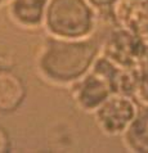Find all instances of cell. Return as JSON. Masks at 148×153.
Masks as SVG:
<instances>
[{"mask_svg": "<svg viewBox=\"0 0 148 153\" xmlns=\"http://www.w3.org/2000/svg\"><path fill=\"white\" fill-rule=\"evenodd\" d=\"M48 0H12L10 16L25 27L40 26L44 21Z\"/></svg>", "mask_w": 148, "mask_h": 153, "instance_id": "obj_8", "label": "cell"}, {"mask_svg": "<svg viewBox=\"0 0 148 153\" xmlns=\"http://www.w3.org/2000/svg\"><path fill=\"white\" fill-rule=\"evenodd\" d=\"M99 56V45L93 39L53 37L45 42L39 57V70L50 81L75 82L90 70Z\"/></svg>", "mask_w": 148, "mask_h": 153, "instance_id": "obj_1", "label": "cell"}, {"mask_svg": "<svg viewBox=\"0 0 148 153\" xmlns=\"http://www.w3.org/2000/svg\"><path fill=\"white\" fill-rule=\"evenodd\" d=\"M134 97L113 93L98 108L94 109L98 126L108 135L124 134L138 113Z\"/></svg>", "mask_w": 148, "mask_h": 153, "instance_id": "obj_5", "label": "cell"}, {"mask_svg": "<svg viewBox=\"0 0 148 153\" xmlns=\"http://www.w3.org/2000/svg\"><path fill=\"white\" fill-rule=\"evenodd\" d=\"M26 98L22 77L8 67H0V113L16 112Z\"/></svg>", "mask_w": 148, "mask_h": 153, "instance_id": "obj_7", "label": "cell"}, {"mask_svg": "<svg viewBox=\"0 0 148 153\" xmlns=\"http://www.w3.org/2000/svg\"><path fill=\"white\" fill-rule=\"evenodd\" d=\"M124 140L133 152L148 153V105L138 111L132 124L124 131Z\"/></svg>", "mask_w": 148, "mask_h": 153, "instance_id": "obj_9", "label": "cell"}, {"mask_svg": "<svg viewBox=\"0 0 148 153\" xmlns=\"http://www.w3.org/2000/svg\"><path fill=\"white\" fill-rule=\"evenodd\" d=\"M134 98H137L141 103L148 105V54L138 68V84Z\"/></svg>", "mask_w": 148, "mask_h": 153, "instance_id": "obj_10", "label": "cell"}, {"mask_svg": "<svg viewBox=\"0 0 148 153\" xmlns=\"http://www.w3.org/2000/svg\"><path fill=\"white\" fill-rule=\"evenodd\" d=\"M44 22L54 37L84 39L94 30L95 14L86 0H48Z\"/></svg>", "mask_w": 148, "mask_h": 153, "instance_id": "obj_2", "label": "cell"}, {"mask_svg": "<svg viewBox=\"0 0 148 153\" xmlns=\"http://www.w3.org/2000/svg\"><path fill=\"white\" fill-rule=\"evenodd\" d=\"M12 148V142L9 138V134L3 126H0V153H7Z\"/></svg>", "mask_w": 148, "mask_h": 153, "instance_id": "obj_11", "label": "cell"}, {"mask_svg": "<svg viewBox=\"0 0 148 153\" xmlns=\"http://www.w3.org/2000/svg\"><path fill=\"white\" fill-rule=\"evenodd\" d=\"M118 67L98 56L83 77L75 81L74 99L84 111H94L107 98L116 93L115 79Z\"/></svg>", "mask_w": 148, "mask_h": 153, "instance_id": "obj_3", "label": "cell"}, {"mask_svg": "<svg viewBox=\"0 0 148 153\" xmlns=\"http://www.w3.org/2000/svg\"><path fill=\"white\" fill-rule=\"evenodd\" d=\"M118 27L137 35H148V0H116L111 8Z\"/></svg>", "mask_w": 148, "mask_h": 153, "instance_id": "obj_6", "label": "cell"}, {"mask_svg": "<svg viewBox=\"0 0 148 153\" xmlns=\"http://www.w3.org/2000/svg\"><path fill=\"white\" fill-rule=\"evenodd\" d=\"M91 7L98 8V9H104V8H109L111 9L112 5L116 3V0H86Z\"/></svg>", "mask_w": 148, "mask_h": 153, "instance_id": "obj_12", "label": "cell"}, {"mask_svg": "<svg viewBox=\"0 0 148 153\" xmlns=\"http://www.w3.org/2000/svg\"><path fill=\"white\" fill-rule=\"evenodd\" d=\"M5 1H7V0H0V5H1V4H4Z\"/></svg>", "mask_w": 148, "mask_h": 153, "instance_id": "obj_13", "label": "cell"}, {"mask_svg": "<svg viewBox=\"0 0 148 153\" xmlns=\"http://www.w3.org/2000/svg\"><path fill=\"white\" fill-rule=\"evenodd\" d=\"M147 54L144 36L118 26L109 31L99 48V56L118 68H138Z\"/></svg>", "mask_w": 148, "mask_h": 153, "instance_id": "obj_4", "label": "cell"}]
</instances>
